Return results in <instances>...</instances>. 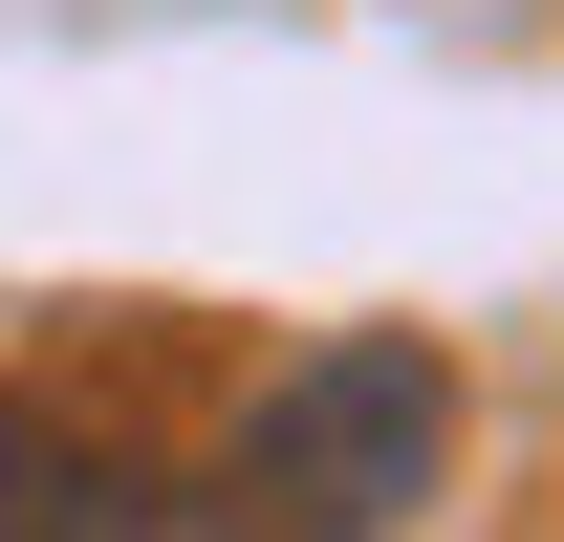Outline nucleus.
Here are the masks:
<instances>
[{"instance_id": "nucleus-3", "label": "nucleus", "mask_w": 564, "mask_h": 542, "mask_svg": "<svg viewBox=\"0 0 564 542\" xmlns=\"http://www.w3.org/2000/svg\"><path fill=\"white\" fill-rule=\"evenodd\" d=\"M87 542H217V521H174V499H131V477H109V499H87Z\"/></svg>"}, {"instance_id": "nucleus-1", "label": "nucleus", "mask_w": 564, "mask_h": 542, "mask_svg": "<svg viewBox=\"0 0 564 542\" xmlns=\"http://www.w3.org/2000/svg\"><path fill=\"white\" fill-rule=\"evenodd\" d=\"M456 477V369L434 347H304L239 434V521L261 542H391Z\"/></svg>"}, {"instance_id": "nucleus-2", "label": "nucleus", "mask_w": 564, "mask_h": 542, "mask_svg": "<svg viewBox=\"0 0 564 542\" xmlns=\"http://www.w3.org/2000/svg\"><path fill=\"white\" fill-rule=\"evenodd\" d=\"M87 499H109V477H87V456H44V434L0 412V542H87Z\"/></svg>"}]
</instances>
